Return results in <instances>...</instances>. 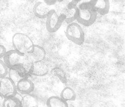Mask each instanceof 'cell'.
<instances>
[{
  "label": "cell",
  "mask_w": 125,
  "mask_h": 107,
  "mask_svg": "<svg viewBox=\"0 0 125 107\" xmlns=\"http://www.w3.org/2000/svg\"><path fill=\"white\" fill-rule=\"evenodd\" d=\"M12 42L14 49L24 55L30 53L35 44L30 36L25 33L20 32L16 33L13 35Z\"/></svg>",
  "instance_id": "cell-1"
},
{
  "label": "cell",
  "mask_w": 125,
  "mask_h": 107,
  "mask_svg": "<svg viewBox=\"0 0 125 107\" xmlns=\"http://www.w3.org/2000/svg\"><path fill=\"white\" fill-rule=\"evenodd\" d=\"M65 34L69 40L78 46L84 43L85 33L83 28L78 23L68 24L65 31Z\"/></svg>",
  "instance_id": "cell-2"
},
{
  "label": "cell",
  "mask_w": 125,
  "mask_h": 107,
  "mask_svg": "<svg viewBox=\"0 0 125 107\" xmlns=\"http://www.w3.org/2000/svg\"><path fill=\"white\" fill-rule=\"evenodd\" d=\"M97 13L92 6L78 8V14L76 20L80 25L84 27L92 25L97 20Z\"/></svg>",
  "instance_id": "cell-3"
},
{
  "label": "cell",
  "mask_w": 125,
  "mask_h": 107,
  "mask_svg": "<svg viewBox=\"0 0 125 107\" xmlns=\"http://www.w3.org/2000/svg\"><path fill=\"white\" fill-rule=\"evenodd\" d=\"M26 58L24 55L17 51L15 49L7 51L3 58V61L9 68H17L23 64Z\"/></svg>",
  "instance_id": "cell-4"
},
{
  "label": "cell",
  "mask_w": 125,
  "mask_h": 107,
  "mask_svg": "<svg viewBox=\"0 0 125 107\" xmlns=\"http://www.w3.org/2000/svg\"><path fill=\"white\" fill-rule=\"evenodd\" d=\"M46 27L49 33H53L60 29L65 19L58 13L54 9H52L46 18Z\"/></svg>",
  "instance_id": "cell-5"
},
{
  "label": "cell",
  "mask_w": 125,
  "mask_h": 107,
  "mask_svg": "<svg viewBox=\"0 0 125 107\" xmlns=\"http://www.w3.org/2000/svg\"><path fill=\"white\" fill-rule=\"evenodd\" d=\"M55 5H56V9H54L59 15L64 17L65 21L67 24L73 23L76 20L78 14L77 6H64L59 2Z\"/></svg>",
  "instance_id": "cell-6"
},
{
  "label": "cell",
  "mask_w": 125,
  "mask_h": 107,
  "mask_svg": "<svg viewBox=\"0 0 125 107\" xmlns=\"http://www.w3.org/2000/svg\"><path fill=\"white\" fill-rule=\"evenodd\" d=\"M17 93L16 85L8 77L0 79V94L5 98L15 96Z\"/></svg>",
  "instance_id": "cell-7"
},
{
  "label": "cell",
  "mask_w": 125,
  "mask_h": 107,
  "mask_svg": "<svg viewBox=\"0 0 125 107\" xmlns=\"http://www.w3.org/2000/svg\"><path fill=\"white\" fill-rule=\"evenodd\" d=\"M17 92L21 95L31 94L35 89V85L30 78H21L16 84Z\"/></svg>",
  "instance_id": "cell-8"
},
{
  "label": "cell",
  "mask_w": 125,
  "mask_h": 107,
  "mask_svg": "<svg viewBox=\"0 0 125 107\" xmlns=\"http://www.w3.org/2000/svg\"><path fill=\"white\" fill-rule=\"evenodd\" d=\"M27 55L33 63H35L44 60L46 58V52L43 47L34 44L31 51Z\"/></svg>",
  "instance_id": "cell-9"
},
{
  "label": "cell",
  "mask_w": 125,
  "mask_h": 107,
  "mask_svg": "<svg viewBox=\"0 0 125 107\" xmlns=\"http://www.w3.org/2000/svg\"><path fill=\"white\" fill-rule=\"evenodd\" d=\"M33 63L26 55V58L23 64L16 68L21 78H28L32 76Z\"/></svg>",
  "instance_id": "cell-10"
},
{
  "label": "cell",
  "mask_w": 125,
  "mask_h": 107,
  "mask_svg": "<svg viewBox=\"0 0 125 107\" xmlns=\"http://www.w3.org/2000/svg\"><path fill=\"white\" fill-rule=\"evenodd\" d=\"M51 9V6L44 2H38L33 6V12L38 18L44 19L47 17Z\"/></svg>",
  "instance_id": "cell-11"
},
{
  "label": "cell",
  "mask_w": 125,
  "mask_h": 107,
  "mask_svg": "<svg viewBox=\"0 0 125 107\" xmlns=\"http://www.w3.org/2000/svg\"><path fill=\"white\" fill-rule=\"evenodd\" d=\"M92 8L97 12V15H106L108 13L110 8L109 0H96Z\"/></svg>",
  "instance_id": "cell-12"
},
{
  "label": "cell",
  "mask_w": 125,
  "mask_h": 107,
  "mask_svg": "<svg viewBox=\"0 0 125 107\" xmlns=\"http://www.w3.org/2000/svg\"><path fill=\"white\" fill-rule=\"evenodd\" d=\"M49 72V68L44 60L33 63L32 76L35 77L46 76Z\"/></svg>",
  "instance_id": "cell-13"
},
{
  "label": "cell",
  "mask_w": 125,
  "mask_h": 107,
  "mask_svg": "<svg viewBox=\"0 0 125 107\" xmlns=\"http://www.w3.org/2000/svg\"><path fill=\"white\" fill-rule=\"evenodd\" d=\"M47 107H69L68 104L61 97L52 96L47 99L46 102Z\"/></svg>",
  "instance_id": "cell-14"
},
{
  "label": "cell",
  "mask_w": 125,
  "mask_h": 107,
  "mask_svg": "<svg viewBox=\"0 0 125 107\" xmlns=\"http://www.w3.org/2000/svg\"><path fill=\"white\" fill-rule=\"evenodd\" d=\"M21 107H38L37 98L31 94L24 95L21 100Z\"/></svg>",
  "instance_id": "cell-15"
},
{
  "label": "cell",
  "mask_w": 125,
  "mask_h": 107,
  "mask_svg": "<svg viewBox=\"0 0 125 107\" xmlns=\"http://www.w3.org/2000/svg\"><path fill=\"white\" fill-rule=\"evenodd\" d=\"M60 97L66 102L74 101L76 99V93L72 88L66 87L62 89Z\"/></svg>",
  "instance_id": "cell-16"
},
{
  "label": "cell",
  "mask_w": 125,
  "mask_h": 107,
  "mask_svg": "<svg viewBox=\"0 0 125 107\" xmlns=\"http://www.w3.org/2000/svg\"><path fill=\"white\" fill-rule=\"evenodd\" d=\"M2 107H21V99L17 96L8 97L4 99Z\"/></svg>",
  "instance_id": "cell-17"
},
{
  "label": "cell",
  "mask_w": 125,
  "mask_h": 107,
  "mask_svg": "<svg viewBox=\"0 0 125 107\" xmlns=\"http://www.w3.org/2000/svg\"><path fill=\"white\" fill-rule=\"evenodd\" d=\"M51 73L60 79V81L63 84H66L68 82L67 75L65 71L59 67H55L51 70Z\"/></svg>",
  "instance_id": "cell-18"
},
{
  "label": "cell",
  "mask_w": 125,
  "mask_h": 107,
  "mask_svg": "<svg viewBox=\"0 0 125 107\" xmlns=\"http://www.w3.org/2000/svg\"><path fill=\"white\" fill-rule=\"evenodd\" d=\"M8 75V77L12 79L16 84L21 79L18 71L16 68H9Z\"/></svg>",
  "instance_id": "cell-19"
},
{
  "label": "cell",
  "mask_w": 125,
  "mask_h": 107,
  "mask_svg": "<svg viewBox=\"0 0 125 107\" xmlns=\"http://www.w3.org/2000/svg\"><path fill=\"white\" fill-rule=\"evenodd\" d=\"M8 68L6 66L4 62L0 59V79L8 76Z\"/></svg>",
  "instance_id": "cell-20"
},
{
  "label": "cell",
  "mask_w": 125,
  "mask_h": 107,
  "mask_svg": "<svg viewBox=\"0 0 125 107\" xmlns=\"http://www.w3.org/2000/svg\"><path fill=\"white\" fill-rule=\"evenodd\" d=\"M96 0H78L77 6V8L84 7V6H92Z\"/></svg>",
  "instance_id": "cell-21"
},
{
  "label": "cell",
  "mask_w": 125,
  "mask_h": 107,
  "mask_svg": "<svg viewBox=\"0 0 125 107\" xmlns=\"http://www.w3.org/2000/svg\"><path fill=\"white\" fill-rule=\"evenodd\" d=\"M78 1V0H61L60 2L65 6H77Z\"/></svg>",
  "instance_id": "cell-22"
},
{
  "label": "cell",
  "mask_w": 125,
  "mask_h": 107,
  "mask_svg": "<svg viewBox=\"0 0 125 107\" xmlns=\"http://www.w3.org/2000/svg\"><path fill=\"white\" fill-rule=\"evenodd\" d=\"M61 1V0H43V2L49 6H54Z\"/></svg>",
  "instance_id": "cell-23"
},
{
  "label": "cell",
  "mask_w": 125,
  "mask_h": 107,
  "mask_svg": "<svg viewBox=\"0 0 125 107\" xmlns=\"http://www.w3.org/2000/svg\"><path fill=\"white\" fill-rule=\"evenodd\" d=\"M6 51H7V50H6L5 46L2 45V44H0V59L4 58Z\"/></svg>",
  "instance_id": "cell-24"
},
{
  "label": "cell",
  "mask_w": 125,
  "mask_h": 107,
  "mask_svg": "<svg viewBox=\"0 0 125 107\" xmlns=\"http://www.w3.org/2000/svg\"><path fill=\"white\" fill-rule=\"evenodd\" d=\"M5 98L0 94V107H2L3 103H4Z\"/></svg>",
  "instance_id": "cell-25"
}]
</instances>
